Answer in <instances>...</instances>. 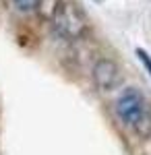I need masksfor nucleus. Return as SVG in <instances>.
I'll use <instances>...</instances> for the list:
<instances>
[{
    "label": "nucleus",
    "mask_w": 151,
    "mask_h": 155,
    "mask_svg": "<svg viewBox=\"0 0 151 155\" xmlns=\"http://www.w3.org/2000/svg\"><path fill=\"white\" fill-rule=\"evenodd\" d=\"M137 56H139V60L145 64V68H147L149 74H151V58H149V54H147L145 50H137Z\"/></svg>",
    "instance_id": "obj_5"
},
{
    "label": "nucleus",
    "mask_w": 151,
    "mask_h": 155,
    "mask_svg": "<svg viewBox=\"0 0 151 155\" xmlns=\"http://www.w3.org/2000/svg\"><path fill=\"white\" fill-rule=\"evenodd\" d=\"M60 2L62 0H35V11H37V15L42 19H50L52 21V17L58 11Z\"/></svg>",
    "instance_id": "obj_4"
},
{
    "label": "nucleus",
    "mask_w": 151,
    "mask_h": 155,
    "mask_svg": "<svg viewBox=\"0 0 151 155\" xmlns=\"http://www.w3.org/2000/svg\"><path fill=\"white\" fill-rule=\"evenodd\" d=\"M116 112L122 122L141 137L151 134V104L137 89H126L118 97Z\"/></svg>",
    "instance_id": "obj_1"
},
{
    "label": "nucleus",
    "mask_w": 151,
    "mask_h": 155,
    "mask_svg": "<svg viewBox=\"0 0 151 155\" xmlns=\"http://www.w3.org/2000/svg\"><path fill=\"white\" fill-rule=\"evenodd\" d=\"M15 4L21 11H33L35 8V0H15Z\"/></svg>",
    "instance_id": "obj_6"
},
{
    "label": "nucleus",
    "mask_w": 151,
    "mask_h": 155,
    "mask_svg": "<svg viewBox=\"0 0 151 155\" xmlns=\"http://www.w3.org/2000/svg\"><path fill=\"white\" fill-rule=\"evenodd\" d=\"M52 23H54V29L64 39H79L87 29L85 15L72 2H60L56 15L52 17Z\"/></svg>",
    "instance_id": "obj_2"
},
{
    "label": "nucleus",
    "mask_w": 151,
    "mask_h": 155,
    "mask_svg": "<svg viewBox=\"0 0 151 155\" xmlns=\"http://www.w3.org/2000/svg\"><path fill=\"white\" fill-rule=\"evenodd\" d=\"M93 2H104V0H93Z\"/></svg>",
    "instance_id": "obj_7"
},
{
    "label": "nucleus",
    "mask_w": 151,
    "mask_h": 155,
    "mask_svg": "<svg viewBox=\"0 0 151 155\" xmlns=\"http://www.w3.org/2000/svg\"><path fill=\"white\" fill-rule=\"evenodd\" d=\"M93 81L95 85L99 87V89H112L114 85L118 83V66L116 62H112V60L108 58H102L95 62V66H93Z\"/></svg>",
    "instance_id": "obj_3"
}]
</instances>
